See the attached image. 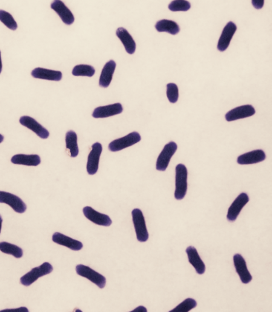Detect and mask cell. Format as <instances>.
<instances>
[{"instance_id":"cell-1","label":"cell","mask_w":272,"mask_h":312,"mask_svg":"<svg viewBox=\"0 0 272 312\" xmlns=\"http://www.w3.org/2000/svg\"><path fill=\"white\" fill-rule=\"evenodd\" d=\"M187 191V169L184 164H178L176 167V189L174 197L177 200H182Z\"/></svg>"},{"instance_id":"cell-2","label":"cell","mask_w":272,"mask_h":312,"mask_svg":"<svg viewBox=\"0 0 272 312\" xmlns=\"http://www.w3.org/2000/svg\"><path fill=\"white\" fill-rule=\"evenodd\" d=\"M53 267L50 263L44 262L42 265L32 269L30 272L26 274L21 278V284L25 286H29L36 282L39 278L44 275H49L53 272Z\"/></svg>"},{"instance_id":"cell-3","label":"cell","mask_w":272,"mask_h":312,"mask_svg":"<svg viewBox=\"0 0 272 312\" xmlns=\"http://www.w3.org/2000/svg\"><path fill=\"white\" fill-rule=\"evenodd\" d=\"M131 215L137 240L140 242H146L149 238V234L143 212L140 209H135L131 212Z\"/></svg>"},{"instance_id":"cell-4","label":"cell","mask_w":272,"mask_h":312,"mask_svg":"<svg viewBox=\"0 0 272 312\" xmlns=\"http://www.w3.org/2000/svg\"><path fill=\"white\" fill-rule=\"evenodd\" d=\"M141 140V136L139 133L134 131L130 133L128 135L121 138L117 139L111 142L108 145V148L112 152H117V151H122L125 148H129L130 146L135 145L136 143Z\"/></svg>"},{"instance_id":"cell-5","label":"cell","mask_w":272,"mask_h":312,"mask_svg":"<svg viewBox=\"0 0 272 312\" xmlns=\"http://www.w3.org/2000/svg\"><path fill=\"white\" fill-rule=\"evenodd\" d=\"M76 270L78 275L87 278L93 283L97 284L100 288L105 287V284H106V279H105V277L102 276L96 271L93 270L92 269L83 265V264H79V265L76 266Z\"/></svg>"},{"instance_id":"cell-6","label":"cell","mask_w":272,"mask_h":312,"mask_svg":"<svg viewBox=\"0 0 272 312\" xmlns=\"http://www.w3.org/2000/svg\"><path fill=\"white\" fill-rule=\"evenodd\" d=\"M177 150V145L174 142H171L165 145L163 151L159 155L156 162V169L164 171L169 166V162Z\"/></svg>"},{"instance_id":"cell-7","label":"cell","mask_w":272,"mask_h":312,"mask_svg":"<svg viewBox=\"0 0 272 312\" xmlns=\"http://www.w3.org/2000/svg\"><path fill=\"white\" fill-rule=\"evenodd\" d=\"M102 151V146L99 142H96L91 146V151L89 154L87 164V171L90 175H94L98 170Z\"/></svg>"},{"instance_id":"cell-8","label":"cell","mask_w":272,"mask_h":312,"mask_svg":"<svg viewBox=\"0 0 272 312\" xmlns=\"http://www.w3.org/2000/svg\"><path fill=\"white\" fill-rule=\"evenodd\" d=\"M0 203L9 205L17 213L23 214L27 210V205L19 197L10 192L0 191Z\"/></svg>"},{"instance_id":"cell-9","label":"cell","mask_w":272,"mask_h":312,"mask_svg":"<svg viewBox=\"0 0 272 312\" xmlns=\"http://www.w3.org/2000/svg\"><path fill=\"white\" fill-rule=\"evenodd\" d=\"M255 114H256V110L252 105H242V106L237 107V108L229 111L225 115V119L227 122H234V121L238 120V119L250 117Z\"/></svg>"},{"instance_id":"cell-10","label":"cell","mask_w":272,"mask_h":312,"mask_svg":"<svg viewBox=\"0 0 272 312\" xmlns=\"http://www.w3.org/2000/svg\"><path fill=\"white\" fill-rule=\"evenodd\" d=\"M84 214L90 221L97 225L108 227L112 224V220L106 214L99 213L97 211L90 206H86L83 209Z\"/></svg>"},{"instance_id":"cell-11","label":"cell","mask_w":272,"mask_h":312,"mask_svg":"<svg viewBox=\"0 0 272 312\" xmlns=\"http://www.w3.org/2000/svg\"><path fill=\"white\" fill-rule=\"evenodd\" d=\"M249 197L246 193L240 194L239 196L234 200L231 205L227 213V218L229 221H234L237 219L238 215L241 213L244 206L248 203Z\"/></svg>"},{"instance_id":"cell-12","label":"cell","mask_w":272,"mask_h":312,"mask_svg":"<svg viewBox=\"0 0 272 312\" xmlns=\"http://www.w3.org/2000/svg\"><path fill=\"white\" fill-rule=\"evenodd\" d=\"M20 123L23 126H26L29 129L36 133L39 137L42 139L48 138L50 133L43 127L40 124L38 123L34 119L30 116H24L20 119Z\"/></svg>"},{"instance_id":"cell-13","label":"cell","mask_w":272,"mask_h":312,"mask_svg":"<svg viewBox=\"0 0 272 312\" xmlns=\"http://www.w3.org/2000/svg\"><path fill=\"white\" fill-rule=\"evenodd\" d=\"M237 31V26L233 22H229L223 30L218 40L217 48L219 51L224 52L228 48L231 40Z\"/></svg>"},{"instance_id":"cell-14","label":"cell","mask_w":272,"mask_h":312,"mask_svg":"<svg viewBox=\"0 0 272 312\" xmlns=\"http://www.w3.org/2000/svg\"><path fill=\"white\" fill-rule=\"evenodd\" d=\"M233 260L237 273L239 275L242 283H249L253 279V277L247 270L245 260L241 254L234 255Z\"/></svg>"},{"instance_id":"cell-15","label":"cell","mask_w":272,"mask_h":312,"mask_svg":"<svg viewBox=\"0 0 272 312\" xmlns=\"http://www.w3.org/2000/svg\"><path fill=\"white\" fill-rule=\"evenodd\" d=\"M123 112V107L121 103L111 104V105L100 106L94 109L92 116L95 119H102L110 116L121 114Z\"/></svg>"},{"instance_id":"cell-16","label":"cell","mask_w":272,"mask_h":312,"mask_svg":"<svg viewBox=\"0 0 272 312\" xmlns=\"http://www.w3.org/2000/svg\"><path fill=\"white\" fill-rule=\"evenodd\" d=\"M51 8L59 15L64 24L71 25L74 22V16L71 10L66 7L63 1L56 0L51 4Z\"/></svg>"},{"instance_id":"cell-17","label":"cell","mask_w":272,"mask_h":312,"mask_svg":"<svg viewBox=\"0 0 272 312\" xmlns=\"http://www.w3.org/2000/svg\"><path fill=\"white\" fill-rule=\"evenodd\" d=\"M266 159V154L262 150L250 151L238 157V163L241 165L254 164Z\"/></svg>"},{"instance_id":"cell-18","label":"cell","mask_w":272,"mask_h":312,"mask_svg":"<svg viewBox=\"0 0 272 312\" xmlns=\"http://www.w3.org/2000/svg\"><path fill=\"white\" fill-rule=\"evenodd\" d=\"M186 253L187 254L189 263L195 269L197 273L199 274V275L204 274L205 272H206V265H205L203 261H202L197 249L193 246H189L186 249Z\"/></svg>"},{"instance_id":"cell-19","label":"cell","mask_w":272,"mask_h":312,"mask_svg":"<svg viewBox=\"0 0 272 312\" xmlns=\"http://www.w3.org/2000/svg\"><path fill=\"white\" fill-rule=\"evenodd\" d=\"M53 241L57 244L65 246L73 250H80L83 248V244L80 241H76L60 232L54 233Z\"/></svg>"},{"instance_id":"cell-20","label":"cell","mask_w":272,"mask_h":312,"mask_svg":"<svg viewBox=\"0 0 272 312\" xmlns=\"http://www.w3.org/2000/svg\"><path fill=\"white\" fill-rule=\"evenodd\" d=\"M31 76L36 79H44L49 81H60L62 79V73L60 71L46 69V68H36L31 72Z\"/></svg>"},{"instance_id":"cell-21","label":"cell","mask_w":272,"mask_h":312,"mask_svg":"<svg viewBox=\"0 0 272 312\" xmlns=\"http://www.w3.org/2000/svg\"><path fill=\"white\" fill-rule=\"evenodd\" d=\"M116 36L123 43L126 51L130 55L134 54L136 50V43L128 31L124 28H119L116 31Z\"/></svg>"},{"instance_id":"cell-22","label":"cell","mask_w":272,"mask_h":312,"mask_svg":"<svg viewBox=\"0 0 272 312\" xmlns=\"http://www.w3.org/2000/svg\"><path fill=\"white\" fill-rule=\"evenodd\" d=\"M116 63L114 61H110L105 64V66L102 68V73H101L100 77V82L99 85L100 87H109L111 81L113 79V76L115 69H116Z\"/></svg>"},{"instance_id":"cell-23","label":"cell","mask_w":272,"mask_h":312,"mask_svg":"<svg viewBox=\"0 0 272 312\" xmlns=\"http://www.w3.org/2000/svg\"><path fill=\"white\" fill-rule=\"evenodd\" d=\"M11 162L14 164L25 165V166H36L40 164L41 159L38 155H25L18 154L13 156Z\"/></svg>"},{"instance_id":"cell-24","label":"cell","mask_w":272,"mask_h":312,"mask_svg":"<svg viewBox=\"0 0 272 312\" xmlns=\"http://www.w3.org/2000/svg\"><path fill=\"white\" fill-rule=\"evenodd\" d=\"M155 29L158 32H167L173 35L177 34L180 31V27L177 23L166 19L158 21L155 24Z\"/></svg>"},{"instance_id":"cell-25","label":"cell","mask_w":272,"mask_h":312,"mask_svg":"<svg viewBox=\"0 0 272 312\" xmlns=\"http://www.w3.org/2000/svg\"><path fill=\"white\" fill-rule=\"evenodd\" d=\"M77 134L75 131H69L66 133L65 135V143H66V148L70 152L71 157H75L79 155V147L77 143Z\"/></svg>"},{"instance_id":"cell-26","label":"cell","mask_w":272,"mask_h":312,"mask_svg":"<svg viewBox=\"0 0 272 312\" xmlns=\"http://www.w3.org/2000/svg\"><path fill=\"white\" fill-rule=\"evenodd\" d=\"M0 250L6 254L13 255L17 258H20L23 256V250L21 248L7 242L0 243Z\"/></svg>"},{"instance_id":"cell-27","label":"cell","mask_w":272,"mask_h":312,"mask_svg":"<svg viewBox=\"0 0 272 312\" xmlns=\"http://www.w3.org/2000/svg\"><path fill=\"white\" fill-rule=\"evenodd\" d=\"M95 69L94 67L89 65H78L73 68L72 74L75 76H88L91 77L94 76Z\"/></svg>"},{"instance_id":"cell-28","label":"cell","mask_w":272,"mask_h":312,"mask_svg":"<svg viewBox=\"0 0 272 312\" xmlns=\"http://www.w3.org/2000/svg\"><path fill=\"white\" fill-rule=\"evenodd\" d=\"M0 21L11 30L15 31L18 28L16 21H15L13 17L4 10H0Z\"/></svg>"},{"instance_id":"cell-29","label":"cell","mask_w":272,"mask_h":312,"mask_svg":"<svg viewBox=\"0 0 272 312\" xmlns=\"http://www.w3.org/2000/svg\"><path fill=\"white\" fill-rule=\"evenodd\" d=\"M196 306L197 302L195 299L186 298L170 312H188L192 310V309L195 308Z\"/></svg>"},{"instance_id":"cell-30","label":"cell","mask_w":272,"mask_h":312,"mask_svg":"<svg viewBox=\"0 0 272 312\" xmlns=\"http://www.w3.org/2000/svg\"><path fill=\"white\" fill-rule=\"evenodd\" d=\"M190 7V3L186 0H174L169 5V10L174 12L187 11Z\"/></svg>"},{"instance_id":"cell-31","label":"cell","mask_w":272,"mask_h":312,"mask_svg":"<svg viewBox=\"0 0 272 312\" xmlns=\"http://www.w3.org/2000/svg\"><path fill=\"white\" fill-rule=\"evenodd\" d=\"M166 94H167L168 99L169 102L172 103H175L177 102L179 98V88L176 84L170 83L168 84L166 86Z\"/></svg>"},{"instance_id":"cell-32","label":"cell","mask_w":272,"mask_h":312,"mask_svg":"<svg viewBox=\"0 0 272 312\" xmlns=\"http://www.w3.org/2000/svg\"><path fill=\"white\" fill-rule=\"evenodd\" d=\"M253 7L256 9H261L264 5V0H253L252 1Z\"/></svg>"},{"instance_id":"cell-33","label":"cell","mask_w":272,"mask_h":312,"mask_svg":"<svg viewBox=\"0 0 272 312\" xmlns=\"http://www.w3.org/2000/svg\"><path fill=\"white\" fill-rule=\"evenodd\" d=\"M29 312L28 309L26 308V307H20L18 309H13V310H1L0 312Z\"/></svg>"},{"instance_id":"cell-34","label":"cell","mask_w":272,"mask_h":312,"mask_svg":"<svg viewBox=\"0 0 272 312\" xmlns=\"http://www.w3.org/2000/svg\"><path fill=\"white\" fill-rule=\"evenodd\" d=\"M147 311H148V310H147V309L145 308V307H143V306H140V307H137V308L135 309V310H133L132 312H147Z\"/></svg>"},{"instance_id":"cell-35","label":"cell","mask_w":272,"mask_h":312,"mask_svg":"<svg viewBox=\"0 0 272 312\" xmlns=\"http://www.w3.org/2000/svg\"><path fill=\"white\" fill-rule=\"evenodd\" d=\"M2 70V63H1V52H0V73Z\"/></svg>"},{"instance_id":"cell-36","label":"cell","mask_w":272,"mask_h":312,"mask_svg":"<svg viewBox=\"0 0 272 312\" xmlns=\"http://www.w3.org/2000/svg\"><path fill=\"white\" fill-rule=\"evenodd\" d=\"M1 224H2V218H1V216H0V233H1Z\"/></svg>"},{"instance_id":"cell-37","label":"cell","mask_w":272,"mask_h":312,"mask_svg":"<svg viewBox=\"0 0 272 312\" xmlns=\"http://www.w3.org/2000/svg\"><path fill=\"white\" fill-rule=\"evenodd\" d=\"M3 140H4V137H3L1 134H0V143H1V142H2Z\"/></svg>"}]
</instances>
